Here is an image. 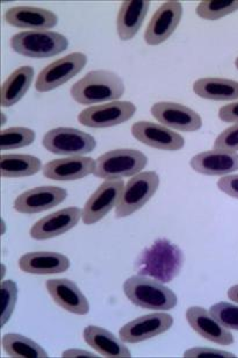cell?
I'll return each mask as SVG.
<instances>
[{"instance_id":"cell-1","label":"cell","mask_w":238,"mask_h":358,"mask_svg":"<svg viewBox=\"0 0 238 358\" xmlns=\"http://www.w3.org/2000/svg\"><path fill=\"white\" fill-rule=\"evenodd\" d=\"M183 262L181 250L168 240L161 238L142 252L136 268L141 275L151 277L161 282H170L179 275Z\"/></svg>"},{"instance_id":"cell-2","label":"cell","mask_w":238,"mask_h":358,"mask_svg":"<svg viewBox=\"0 0 238 358\" xmlns=\"http://www.w3.org/2000/svg\"><path fill=\"white\" fill-rule=\"evenodd\" d=\"M124 84L117 73L107 70H94L73 84L70 94L82 105L120 99L124 96Z\"/></svg>"},{"instance_id":"cell-3","label":"cell","mask_w":238,"mask_h":358,"mask_svg":"<svg viewBox=\"0 0 238 358\" xmlns=\"http://www.w3.org/2000/svg\"><path fill=\"white\" fill-rule=\"evenodd\" d=\"M124 292L131 303L145 310H170L178 303L173 291L147 275H133L127 279Z\"/></svg>"},{"instance_id":"cell-4","label":"cell","mask_w":238,"mask_h":358,"mask_svg":"<svg viewBox=\"0 0 238 358\" xmlns=\"http://www.w3.org/2000/svg\"><path fill=\"white\" fill-rule=\"evenodd\" d=\"M69 42L64 35L52 31H21L10 38V47L20 55L45 59L59 55L68 49Z\"/></svg>"},{"instance_id":"cell-5","label":"cell","mask_w":238,"mask_h":358,"mask_svg":"<svg viewBox=\"0 0 238 358\" xmlns=\"http://www.w3.org/2000/svg\"><path fill=\"white\" fill-rule=\"evenodd\" d=\"M147 164L148 159L143 152L135 149H117L98 157L94 175L106 180L135 176Z\"/></svg>"},{"instance_id":"cell-6","label":"cell","mask_w":238,"mask_h":358,"mask_svg":"<svg viewBox=\"0 0 238 358\" xmlns=\"http://www.w3.org/2000/svg\"><path fill=\"white\" fill-rule=\"evenodd\" d=\"M158 186L159 177L155 171H145L133 176L121 193L115 207V217L122 219L141 210L151 199Z\"/></svg>"},{"instance_id":"cell-7","label":"cell","mask_w":238,"mask_h":358,"mask_svg":"<svg viewBox=\"0 0 238 358\" xmlns=\"http://www.w3.org/2000/svg\"><path fill=\"white\" fill-rule=\"evenodd\" d=\"M42 145L56 155L82 156L94 152L97 143L90 134L80 129L59 127L45 135Z\"/></svg>"},{"instance_id":"cell-8","label":"cell","mask_w":238,"mask_h":358,"mask_svg":"<svg viewBox=\"0 0 238 358\" xmlns=\"http://www.w3.org/2000/svg\"><path fill=\"white\" fill-rule=\"evenodd\" d=\"M87 63V56L82 52H73L63 59H57L48 66H45L41 73H38V80L35 83V89L38 92H48L57 89L73 77L76 76L85 68Z\"/></svg>"},{"instance_id":"cell-9","label":"cell","mask_w":238,"mask_h":358,"mask_svg":"<svg viewBox=\"0 0 238 358\" xmlns=\"http://www.w3.org/2000/svg\"><path fill=\"white\" fill-rule=\"evenodd\" d=\"M136 106L131 101H112L85 108L78 115L80 124L91 128H107L131 120Z\"/></svg>"},{"instance_id":"cell-10","label":"cell","mask_w":238,"mask_h":358,"mask_svg":"<svg viewBox=\"0 0 238 358\" xmlns=\"http://www.w3.org/2000/svg\"><path fill=\"white\" fill-rule=\"evenodd\" d=\"M122 179H107L89 198L83 210V222L94 224L104 219L118 205L124 191Z\"/></svg>"},{"instance_id":"cell-11","label":"cell","mask_w":238,"mask_h":358,"mask_svg":"<svg viewBox=\"0 0 238 358\" xmlns=\"http://www.w3.org/2000/svg\"><path fill=\"white\" fill-rule=\"evenodd\" d=\"M183 17V5L179 1L163 3L152 15L145 29L144 40L149 45H158L176 31Z\"/></svg>"},{"instance_id":"cell-12","label":"cell","mask_w":238,"mask_h":358,"mask_svg":"<svg viewBox=\"0 0 238 358\" xmlns=\"http://www.w3.org/2000/svg\"><path fill=\"white\" fill-rule=\"evenodd\" d=\"M173 317L166 313H152L137 317L121 328L120 338L126 343H138L155 338L172 327Z\"/></svg>"},{"instance_id":"cell-13","label":"cell","mask_w":238,"mask_h":358,"mask_svg":"<svg viewBox=\"0 0 238 358\" xmlns=\"http://www.w3.org/2000/svg\"><path fill=\"white\" fill-rule=\"evenodd\" d=\"M152 117L165 127L180 131H195L202 126L200 115L190 107L180 103H157L151 107Z\"/></svg>"},{"instance_id":"cell-14","label":"cell","mask_w":238,"mask_h":358,"mask_svg":"<svg viewBox=\"0 0 238 358\" xmlns=\"http://www.w3.org/2000/svg\"><path fill=\"white\" fill-rule=\"evenodd\" d=\"M131 134L137 141L161 150L176 152L185 145V140L181 135L163 124L150 121H138L133 124Z\"/></svg>"},{"instance_id":"cell-15","label":"cell","mask_w":238,"mask_h":358,"mask_svg":"<svg viewBox=\"0 0 238 358\" xmlns=\"http://www.w3.org/2000/svg\"><path fill=\"white\" fill-rule=\"evenodd\" d=\"M68 192L57 186H41L28 189L14 201V210L22 214L41 213L66 200Z\"/></svg>"},{"instance_id":"cell-16","label":"cell","mask_w":238,"mask_h":358,"mask_svg":"<svg viewBox=\"0 0 238 358\" xmlns=\"http://www.w3.org/2000/svg\"><path fill=\"white\" fill-rule=\"evenodd\" d=\"M80 217H83V210L80 207H68L49 214L31 227V238L48 240L59 236L73 229L80 222Z\"/></svg>"},{"instance_id":"cell-17","label":"cell","mask_w":238,"mask_h":358,"mask_svg":"<svg viewBox=\"0 0 238 358\" xmlns=\"http://www.w3.org/2000/svg\"><path fill=\"white\" fill-rule=\"evenodd\" d=\"M186 319L191 327L208 341L221 345L234 343V336L230 331L223 327L204 307H190L186 312Z\"/></svg>"},{"instance_id":"cell-18","label":"cell","mask_w":238,"mask_h":358,"mask_svg":"<svg viewBox=\"0 0 238 358\" xmlns=\"http://www.w3.org/2000/svg\"><path fill=\"white\" fill-rule=\"evenodd\" d=\"M96 161L84 156H70L68 159H54L43 166V176L52 180L69 182L84 178L94 173Z\"/></svg>"},{"instance_id":"cell-19","label":"cell","mask_w":238,"mask_h":358,"mask_svg":"<svg viewBox=\"0 0 238 358\" xmlns=\"http://www.w3.org/2000/svg\"><path fill=\"white\" fill-rule=\"evenodd\" d=\"M47 289L52 300L59 306L77 315H85L90 310L87 296L78 289V286L69 279H49Z\"/></svg>"},{"instance_id":"cell-20","label":"cell","mask_w":238,"mask_h":358,"mask_svg":"<svg viewBox=\"0 0 238 358\" xmlns=\"http://www.w3.org/2000/svg\"><path fill=\"white\" fill-rule=\"evenodd\" d=\"M3 19L10 26L31 31H48L55 27L59 21V17L52 10L31 6L12 7L5 13Z\"/></svg>"},{"instance_id":"cell-21","label":"cell","mask_w":238,"mask_h":358,"mask_svg":"<svg viewBox=\"0 0 238 358\" xmlns=\"http://www.w3.org/2000/svg\"><path fill=\"white\" fill-rule=\"evenodd\" d=\"M190 166L194 171L207 176H221L238 170V154L225 150H208L194 156Z\"/></svg>"},{"instance_id":"cell-22","label":"cell","mask_w":238,"mask_h":358,"mask_svg":"<svg viewBox=\"0 0 238 358\" xmlns=\"http://www.w3.org/2000/svg\"><path fill=\"white\" fill-rule=\"evenodd\" d=\"M21 270L31 275H55L69 270L70 261L59 252H28L19 259Z\"/></svg>"},{"instance_id":"cell-23","label":"cell","mask_w":238,"mask_h":358,"mask_svg":"<svg viewBox=\"0 0 238 358\" xmlns=\"http://www.w3.org/2000/svg\"><path fill=\"white\" fill-rule=\"evenodd\" d=\"M150 1L148 0H128L124 1L119 10L117 31L122 41H129L137 34L147 14Z\"/></svg>"},{"instance_id":"cell-24","label":"cell","mask_w":238,"mask_h":358,"mask_svg":"<svg viewBox=\"0 0 238 358\" xmlns=\"http://www.w3.org/2000/svg\"><path fill=\"white\" fill-rule=\"evenodd\" d=\"M84 338L87 345L108 358H131L129 349L111 331L97 326H89L84 329Z\"/></svg>"},{"instance_id":"cell-25","label":"cell","mask_w":238,"mask_h":358,"mask_svg":"<svg viewBox=\"0 0 238 358\" xmlns=\"http://www.w3.org/2000/svg\"><path fill=\"white\" fill-rule=\"evenodd\" d=\"M34 78L31 66H21L10 73L0 89V103L3 107H10L22 99Z\"/></svg>"},{"instance_id":"cell-26","label":"cell","mask_w":238,"mask_h":358,"mask_svg":"<svg viewBox=\"0 0 238 358\" xmlns=\"http://www.w3.org/2000/svg\"><path fill=\"white\" fill-rule=\"evenodd\" d=\"M197 96L204 99L228 101L238 99V82L216 77H206L198 80L193 85Z\"/></svg>"},{"instance_id":"cell-27","label":"cell","mask_w":238,"mask_h":358,"mask_svg":"<svg viewBox=\"0 0 238 358\" xmlns=\"http://www.w3.org/2000/svg\"><path fill=\"white\" fill-rule=\"evenodd\" d=\"M40 170H42V162L35 156H0V175L6 178L33 176Z\"/></svg>"},{"instance_id":"cell-28","label":"cell","mask_w":238,"mask_h":358,"mask_svg":"<svg viewBox=\"0 0 238 358\" xmlns=\"http://www.w3.org/2000/svg\"><path fill=\"white\" fill-rule=\"evenodd\" d=\"M6 354L14 358H48V354L31 338L20 334L3 335L1 341Z\"/></svg>"},{"instance_id":"cell-29","label":"cell","mask_w":238,"mask_h":358,"mask_svg":"<svg viewBox=\"0 0 238 358\" xmlns=\"http://www.w3.org/2000/svg\"><path fill=\"white\" fill-rule=\"evenodd\" d=\"M238 10V0H204L197 7L198 17L215 21Z\"/></svg>"},{"instance_id":"cell-30","label":"cell","mask_w":238,"mask_h":358,"mask_svg":"<svg viewBox=\"0 0 238 358\" xmlns=\"http://www.w3.org/2000/svg\"><path fill=\"white\" fill-rule=\"evenodd\" d=\"M34 140L35 131L29 128H7L0 131V149L3 152V150L24 148L31 145Z\"/></svg>"},{"instance_id":"cell-31","label":"cell","mask_w":238,"mask_h":358,"mask_svg":"<svg viewBox=\"0 0 238 358\" xmlns=\"http://www.w3.org/2000/svg\"><path fill=\"white\" fill-rule=\"evenodd\" d=\"M0 293H1V328L8 322L14 307L17 303V286L13 280H3L0 285Z\"/></svg>"},{"instance_id":"cell-32","label":"cell","mask_w":238,"mask_h":358,"mask_svg":"<svg viewBox=\"0 0 238 358\" xmlns=\"http://www.w3.org/2000/svg\"><path fill=\"white\" fill-rule=\"evenodd\" d=\"M211 315L227 329L238 331V306L229 303H215L211 307Z\"/></svg>"},{"instance_id":"cell-33","label":"cell","mask_w":238,"mask_h":358,"mask_svg":"<svg viewBox=\"0 0 238 358\" xmlns=\"http://www.w3.org/2000/svg\"><path fill=\"white\" fill-rule=\"evenodd\" d=\"M214 149L229 152H238V122L218 135L214 142Z\"/></svg>"},{"instance_id":"cell-34","label":"cell","mask_w":238,"mask_h":358,"mask_svg":"<svg viewBox=\"0 0 238 358\" xmlns=\"http://www.w3.org/2000/svg\"><path fill=\"white\" fill-rule=\"evenodd\" d=\"M185 358H235L236 356L232 352H225V350H218V349L202 348V347H195V348L188 349L184 354Z\"/></svg>"},{"instance_id":"cell-35","label":"cell","mask_w":238,"mask_h":358,"mask_svg":"<svg viewBox=\"0 0 238 358\" xmlns=\"http://www.w3.org/2000/svg\"><path fill=\"white\" fill-rule=\"evenodd\" d=\"M218 187L225 194L238 199V175L222 177L218 182Z\"/></svg>"},{"instance_id":"cell-36","label":"cell","mask_w":238,"mask_h":358,"mask_svg":"<svg viewBox=\"0 0 238 358\" xmlns=\"http://www.w3.org/2000/svg\"><path fill=\"white\" fill-rule=\"evenodd\" d=\"M218 117L223 122H238V103H229L218 110Z\"/></svg>"},{"instance_id":"cell-37","label":"cell","mask_w":238,"mask_h":358,"mask_svg":"<svg viewBox=\"0 0 238 358\" xmlns=\"http://www.w3.org/2000/svg\"><path fill=\"white\" fill-rule=\"evenodd\" d=\"M64 358H97V355H94L92 352H85V350H80V349H70L63 352Z\"/></svg>"},{"instance_id":"cell-38","label":"cell","mask_w":238,"mask_h":358,"mask_svg":"<svg viewBox=\"0 0 238 358\" xmlns=\"http://www.w3.org/2000/svg\"><path fill=\"white\" fill-rule=\"evenodd\" d=\"M228 298L238 303V285H234L228 289Z\"/></svg>"},{"instance_id":"cell-39","label":"cell","mask_w":238,"mask_h":358,"mask_svg":"<svg viewBox=\"0 0 238 358\" xmlns=\"http://www.w3.org/2000/svg\"><path fill=\"white\" fill-rule=\"evenodd\" d=\"M235 66H236V68H237V69H238V57H237V59H236Z\"/></svg>"}]
</instances>
